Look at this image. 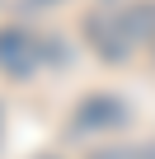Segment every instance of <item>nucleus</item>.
<instances>
[{
	"label": "nucleus",
	"mask_w": 155,
	"mask_h": 159,
	"mask_svg": "<svg viewBox=\"0 0 155 159\" xmlns=\"http://www.w3.org/2000/svg\"><path fill=\"white\" fill-rule=\"evenodd\" d=\"M127 122V103L122 98H113V94H94V98H85L80 108H75V131H113V126H122Z\"/></svg>",
	"instance_id": "nucleus-3"
},
{
	"label": "nucleus",
	"mask_w": 155,
	"mask_h": 159,
	"mask_svg": "<svg viewBox=\"0 0 155 159\" xmlns=\"http://www.w3.org/2000/svg\"><path fill=\"white\" fill-rule=\"evenodd\" d=\"M38 159H56V154H38Z\"/></svg>",
	"instance_id": "nucleus-4"
},
{
	"label": "nucleus",
	"mask_w": 155,
	"mask_h": 159,
	"mask_svg": "<svg viewBox=\"0 0 155 159\" xmlns=\"http://www.w3.org/2000/svg\"><path fill=\"white\" fill-rule=\"evenodd\" d=\"M38 56L42 47L24 33V28H0V70L14 75V80H28L38 70Z\"/></svg>",
	"instance_id": "nucleus-2"
},
{
	"label": "nucleus",
	"mask_w": 155,
	"mask_h": 159,
	"mask_svg": "<svg viewBox=\"0 0 155 159\" xmlns=\"http://www.w3.org/2000/svg\"><path fill=\"white\" fill-rule=\"evenodd\" d=\"M85 33H90V42L108 56V61H122L127 52H132V42H136V28H132V14H90L85 19Z\"/></svg>",
	"instance_id": "nucleus-1"
}]
</instances>
